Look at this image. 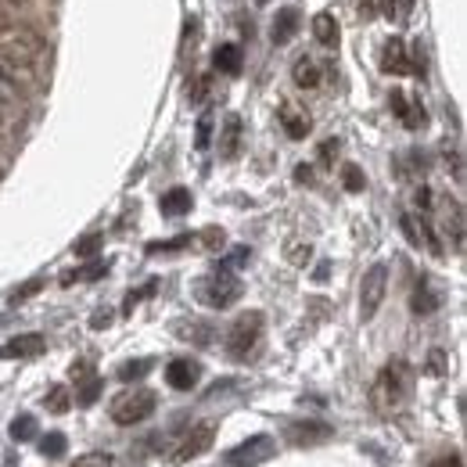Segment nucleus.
Returning a JSON list of instances; mask_svg holds the SVG:
<instances>
[{
  "label": "nucleus",
  "instance_id": "1",
  "mask_svg": "<svg viewBox=\"0 0 467 467\" xmlns=\"http://www.w3.org/2000/svg\"><path fill=\"white\" fill-rule=\"evenodd\" d=\"M47 54V40L22 22H0V58L11 69H33Z\"/></svg>",
  "mask_w": 467,
  "mask_h": 467
},
{
  "label": "nucleus",
  "instance_id": "2",
  "mask_svg": "<svg viewBox=\"0 0 467 467\" xmlns=\"http://www.w3.org/2000/svg\"><path fill=\"white\" fill-rule=\"evenodd\" d=\"M406 388H410V371H406V364H403V360L388 364L384 371L377 374V381H374V406H377L381 413L395 410V406L406 399Z\"/></svg>",
  "mask_w": 467,
  "mask_h": 467
},
{
  "label": "nucleus",
  "instance_id": "3",
  "mask_svg": "<svg viewBox=\"0 0 467 467\" xmlns=\"http://www.w3.org/2000/svg\"><path fill=\"white\" fill-rule=\"evenodd\" d=\"M198 298L205 306H212V309H230L241 298V280L234 277L227 267H219L216 274H209V277L198 284Z\"/></svg>",
  "mask_w": 467,
  "mask_h": 467
},
{
  "label": "nucleus",
  "instance_id": "4",
  "mask_svg": "<svg viewBox=\"0 0 467 467\" xmlns=\"http://www.w3.org/2000/svg\"><path fill=\"white\" fill-rule=\"evenodd\" d=\"M155 406H159L155 392H148V388H133V392H122V395L112 403V421L130 428V424L148 421V417L155 413Z\"/></svg>",
  "mask_w": 467,
  "mask_h": 467
},
{
  "label": "nucleus",
  "instance_id": "5",
  "mask_svg": "<svg viewBox=\"0 0 467 467\" xmlns=\"http://www.w3.org/2000/svg\"><path fill=\"white\" fill-rule=\"evenodd\" d=\"M259 338H263V313H245V316H238L234 327L227 331V353H230L234 360H248L252 349L259 345Z\"/></svg>",
  "mask_w": 467,
  "mask_h": 467
},
{
  "label": "nucleus",
  "instance_id": "6",
  "mask_svg": "<svg viewBox=\"0 0 467 467\" xmlns=\"http://www.w3.org/2000/svg\"><path fill=\"white\" fill-rule=\"evenodd\" d=\"M384 295H388V267L384 263H374L371 270L364 274V280H360V316L364 320L377 316Z\"/></svg>",
  "mask_w": 467,
  "mask_h": 467
},
{
  "label": "nucleus",
  "instance_id": "7",
  "mask_svg": "<svg viewBox=\"0 0 467 467\" xmlns=\"http://www.w3.org/2000/svg\"><path fill=\"white\" fill-rule=\"evenodd\" d=\"M270 457H274V439L270 435H252L248 443H241L227 453V467H259Z\"/></svg>",
  "mask_w": 467,
  "mask_h": 467
},
{
  "label": "nucleus",
  "instance_id": "8",
  "mask_svg": "<svg viewBox=\"0 0 467 467\" xmlns=\"http://www.w3.org/2000/svg\"><path fill=\"white\" fill-rule=\"evenodd\" d=\"M381 73H388V76H417L410 54H406V44L399 36L384 40V47H381Z\"/></svg>",
  "mask_w": 467,
  "mask_h": 467
},
{
  "label": "nucleus",
  "instance_id": "9",
  "mask_svg": "<svg viewBox=\"0 0 467 467\" xmlns=\"http://www.w3.org/2000/svg\"><path fill=\"white\" fill-rule=\"evenodd\" d=\"M212 439H216V424H209V421H205V424H194V428H190V435L180 443V450H177V457H173V461L187 464V461L201 457V453L212 446Z\"/></svg>",
  "mask_w": 467,
  "mask_h": 467
},
{
  "label": "nucleus",
  "instance_id": "10",
  "mask_svg": "<svg viewBox=\"0 0 467 467\" xmlns=\"http://www.w3.org/2000/svg\"><path fill=\"white\" fill-rule=\"evenodd\" d=\"M198 377H201V367H198L194 360H173V364L166 367V381H170V388H177V392H190V388L198 384Z\"/></svg>",
  "mask_w": 467,
  "mask_h": 467
},
{
  "label": "nucleus",
  "instance_id": "11",
  "mask_svg": "<svg viewBox=\"0 0 467 467\" xmlns=\"http://www.w3.org/2000/svg\"><path fill=\"white\" fill-rule=\"evenodd\" d=\"M280 126L287 130L291 141H306V133H309V115H306L302 108H295L291 101H284V104H280Z\"/></svg>",
  "mask_w": 467,
  "mask_h": 467
},
{
  "label": "nucleus",
  "instance_id": "12",
  "mask_svg": "<svg viewBox=\"0 0 467 467\" xmlns=\"http://www.w3.org/2000/svg\"><path fill=\"white\" fill-rule=\"evenodd\" d=\"M298 25H302V15H298L295 7H284V11H277V18H274V25H270V40H274L277 47H284V44L298 33Z\"/></svg>",
  "mask_w": 467,
  "mask_h": 467
},
{
  "label": "nucleus",
  "instance_id": "13",
  "mask_svg": "<svg viewBox=\"0 0 467 467\" xmlns=\"http://www.w3.org/2000/svg\"><path fill=\"white\" fill-rule=\"evenodd\" d=\"M212 65L227 76H238L241 73V47L238 44H219L216 54H212Z\"/></svg>",
  "mask_w": 467,
  "mask_h": 467
},
{
  "label": "nucleus",
  "instance_id": "14",
  "mask_svg": "<svg viewBox=\"0 0 467 467\" xmlns=\"http://www.w3.org/2000/svg\"><path fill=\"white\" fill-rule=\"evenodd\" d=\"M388 101H392V112H395V115H399V119H403V122H406V126H410V130H417V126H424V108H417V104H410V101H406V93H392V97H388Z\"/></svg>",
  "mask_w": 467,
  "mask_h": 467
},
{
  "label": "nucleus",
  "instance_id": "15",
  "mask_svg": "<svg viewBox=\"0 0 467 467\" xmlns=\"http://www.w3.org/2000/svg\"><path fill=\"white\" fill-rule=\"evenodd\" d=\"M159 209H162V216H184V212H190V190H187V187L166 190V194L159 198Z\"/></svg>",
  "mask_w": 467,
  "mask_h": 467
},
{
  "label": "nucleus",
  "instance_id": "16",
  "mask_svg": "<svg viewBox=\"0 0 467 467\" xmlns=\"http://www.w3.org/2000/svg\"><path fill=\"white\" fill-rule=\"evenodd\" d=\"M313 36H316L320 47H338L342 29H338V22H335L331 15H316V18H313Z\"/></svg>",
  "mask_w": 467,
  "mask_h": 467
},
{
  "label": "nucleus",
  "instance_id": "17",
  "mask_svg": "<svg viewBox=\"0 0 467 467\" xmlns=\"http://www.w3.org/2000/svg\"><path fill=\"white\" fill-rule=\"evenodd\" d=\"M291 80H295V87H302V91H316V87H320V69H316V62H313V58H298L295 69H291Z\"/></svg>",
  "mask_w": 467,
  "mask_h": 467
},
{
  "label": "nucleus",
  "instance_id": "18",
  "mask_svg": "<svg viewBox=\"0 0 467 467\" xmlns=\"http://www.w3.org/2000/svg\"><path fill=\"white\" fill-rule=\"evenodd\" d=\"M410 309L417 313V316H432L435 309H439V295L428 287V280H421L417 287H413V298H410Z\"/></svg>",
  "mask_w": 467,
  "mask_h": 467
},
{
  "label": "nucleus",
  "instance_id": "19",
  "mask_svg": "<svg viewBox=\"0 0 467 467\" xmlns=\"http://www.w3.org/2000/svg\"><path fill=\"white\" fill-rule=\"evenodd\" d=\"M287 439L291 443H324V439H331V428L327 424H291L287 428Z\"/></svg>",
  "mask_w": 467,
  "mask_h": 467
},
{
  "label": "nucleus",
  "instance_id": "20",
  "mask_svg": "<svg viewBox=\"0 0 467 467\" xmlns=\"http://www.w3.org/2000/svg\"><path fill=\"white\" fill-rule=\"evenodd\" d=\"M446 230L453 234L457 252H464V205L461 201H450V209H446Z\"/></svg>",
  "mask_w": 467,
  "mask_h": 467
},
{
  "label": "nucleus",
  "instance_id": "21",
  "mask_svg": "<svg viewBox=\"0 0 467 467\" xmlns=\"http://www.w3.org/2000/svg\"><path fill=\"white\" fill-rule=\"evenodd\" d=\"M18 101H22V87H18L15 73H11L7 65H0V108H7V104H18Z\"/></svg>",
  "mask_w": 467,
  "mask_h": 467
},
{
  "label": "nucleus",
  "instance_id": "22",
  "mask_svg": "<svg viewBox=\"0 0 467 467\" xmlns=\"http://www.w3.org/2000/svg\"><path fill=\"white\" fill-rule=\"evenodd\" d=\"M44 349V335H22V338H11V345L4 349L7 356H36Z\"/></svg>",
  "mask_w": 467,
  "mask_h": 467
},
{
  "label": "nucleus",
  "instance_id": "23",
  "mask_svg": "<svg viewBox=\"0 0 467 467\" xmlns=\"http://www.w3.org/2000/svg\"><path fill=\"white\" fill-rule=\"evenodd\" d=\"M238 144H241V115H227V126H223V155L234 159L238 155Z\"/></svg>",
  "mask_w": 467,
  "mask_h": 467
},
{
  "label": "nucleus",
  "instance_id": "24",
  "mask_svg": "<svg viewBox=\"0 0 467 467\" xmlns=\"http://www.w3.org/2000/svg\"><path fill=\"white\" fill-rule=\"evenodd\" d=\"M65 450H69V439H65L62 432H47V435L40 439V453H44V457H65Z\"/></svg>",
  "mask_w": 467,
  "mask_h": 467
},
{
  "label": "nucleus",
  "instance_id": "25",
  "mask_svg": "<svg viewBox=\"0 0 467 467\" xmlns=\"http://www.w3.org/2000/svg\"><path fill=\"white\" fill-rule=\"evenodd\" d=\"M69 406H73L69 388H65V384H54V388L47 392V410H51V413H69Z\"/></svg>",
  "mask_w": 467,
  "mask_h": 467
},
{
  "label": "nucleus",
  "instance_id": "26",
  "mask_svg": "<svg viewBox=\"0 0 467 467\" xmlns=\"http://www.w3.org/2000/svg\"><path fill=\"white\" fill-rule=\"evenodd\" d=\"M33 435H36V417L22 413V417H15V421H11V439H18V443H29Z\"/></svg>",
  "mask_w": 467,
  "mask_h": 467
},
{
  "label": "nucleus",
  "instance_id": "27",
  "mask_svg": "<svg viewBox=\"0 0 467 467\" xmlns=\"http://www.w3.org/2000/svg\"><path fill=\"white\" fill-rule=\"evenodd\" d=\"M388 18H395L399 25H410V15H413V0H388L384 4Z\"/></svg>",
  "mask_w": 467,
  "mask_h": 467
},
{
  "label": "nucleus",
  "instance_id": "28",
  "mask_svg": "<svg viewBox=\"0 0 467 467\" xmlns=\"http://www.w3.org/2000/svg\"><path fill=\"white\" fill-rule=\"evenodd\" d=\"M151 367H155L151 360H133V364H122V367H119V377H122V381H141Z\"/></svg>",
  "mask_w": 467,
  "mask_h": 467
},
{
  "label": "nucleus",
  "instance_id": "29",
  "mask_svg": "<svg viewBox=\"0 0 467 467\" xmlns=\"http://www.w3.org/2000/svg\"><path fill=\"white\" fill-rule=\"evenodd\" d=\"M342 184H345V190H364L367 187V177L360 173V166H342Z\"/></svg>",
  "mask_w": 467,
  "mask_h": 467
},
{
  "label": "nucleus",
  "instance_id": "30",
  "mask_svg": "<svg viewBox=\"0 0 467 467\" xmlns=\"http://www.w3.org/2000/svg\"><path fill=\"white\" fill-rule=\"evenodd\" d=\"M180 335L194 338L198 345H209L212 342V327H205V324H180Z\"/></svg>",
  "mask_w": 467,
  "mask_h": 467
},
{
  "label": "nucleus",
  "instance_id": "31",
  "mask_svg": "<svg viewBox=\"0 0 467 467\" xmlns=\"http://www.w3.org/2000/svg\"><path fill=\"white\" fill-rule=\"evenodd\" d=\"M194 144H198V151H205V148L212 144V115H201V119H198V137H194Z\"/></svg>",
  "mask_w": 467,
  "mask_h": 467
},
{
  "label": "nucleus",
  "instance_id": "32",
  "mask_svg": "<svg viewBox=\"0 0 467 467\" xmlns=\"http://www.w3.org/2000/svg\"><path fill=\"white\" fill-rule=\"evenodd\" d=\"M446 371H450V360H446V353H443V349H432V353H428V374L443 377Z\"/></svg>",
  "mask_w": 467,
  "mask_h": 467
},
{
  "label": "nucleus",
  "instance_id": "33",
  "mask_svg": "<svg viewBox=\"0 0 467 467\" xmlns=\"http://www.w3.org/2000/svg\"><path fill=\"white\" fill-rule=\"evenodd\" d=\"M73 467H112V457L108 453H83L73 461Z\"/></svg>",
  "mask_w": 467,
  "mask_h": 467
},
{
  "label": "nucleus",
  "instance_id": "34",
  "mask_svg": "<svg viewBox=\"0 0 467 467\" xmlns=\"http://www.w3.org/2000/svg\"><path fill=\"white\" fill-rule=\"evenodd\" d=\"M97 395H101V381L91 377V381L80 388V395H76V399H80V406H91V403H97Z\"/></svg>",
  "mask_w": 467,
  "mask_h": 467
},
{
  "label": "nucleus",
  "instance_id": "35",
  "mask_svg": "<svg viewBox=\"0 0 467 467\" xmlns=\"http://www.w3.org/2000/svg\"><path fill=\"white\" fill-rule=\"evenodd\" d=\"M184 245H190V238H173V241H155V245H148V252L155 256V252H177V248H184Z\"/></svg>",
  "mask_w": 467,
  "mask_h": 467
},
{
  "label": "nucleus",
  "instance_id": "36",
  "mask_svg": "<svg viewBox=\"0 0 467 467\" xmlns=\"http://www.w3.org/2000/svg\"><path fill=\"white\" fill-rule=\"evenodd\" d=\"M287 259H291L295 267L309 263V245H291V248H287Z\"/></svg>",
  "mask_w": 467,
  "mask_h": 467
},
{
  "label": "nucleus",
  "instance_id": "37",
  "mask_svg": "<svg viewBox=\"0 0 467 467\" xmlns=\"http://www.w3.org/2000/svg\"><path fill=\"white\" fill-rule=\"evenodd\" d=\"M97 248H101V238H97V234H91V238H83V241L76 245V256H93Z\"/></svg>",
  "mask_w": 467,
  "mask_h": 467
},
{
  "label": "nucleus",
  "instance_id": "38",
  "mask_svg": "<svg viewBox=\"0 0 467 467\" xmlns=\"http://www.w3.org/2000/svg\"><path fill=\"white\" fill-rule=\"evenodd\" d=\"M335 155H338V141H324L320 144V162H335Z\"/></svg>",
  "mask_w": 467,
  "mask_h": 467
},
{
  "label": "nucleus",
  "instance_id": "39",
  "mask_svg": "<svg viewBox=\"0 0 467 467\" xmlns=\"http://www.w3.org/2000/svg\"><path fill=\"white\" fill-rule=\"evenodd\" d=\"M432 467H464L461 453H443L439 461H432Z\"/></svg>",
  "mask_w": 467,
  "mask_h": 467
},
{
  "label": "nucleus",
  "instance_id": "40",
  "mask_svg": "<svg viewBox=\"0 0 467 467\" xmlns=\"http://www.w3.org/2000/svg\"><path fill=\"white\" fill-rule=\"evenodd\" d=\"M36 291H40V280H33V284H25L22 291H15V295H11V302H25V298H29V295H36Z\"/></svg>",
  "mask_w": 467,
  "mask_h": 467
},
{
  "label": "nucleus",
  "instance_id": "41",
  "mask_svg": "<svg viewBox=\"0 0 467 467\" xmlns=\"http://www.w3.org/2000/svg\"><path fill=\"white\" fill-rule=\"evenodd\" d=\"M295 180H298V184H309V180H313V170H309V166H298V170H295Z\"/></svg>",
  "mask_w": 467,
  "mask_h": 467
},
{
  "label": "nucleus",
  "instance_id": "42",
  "mask_svg": "<svg viewBox=\"0 0 467 467\" xmlns=\"http://www.w3.org/2000/svg\"><path fill=\"white\" fill-rule=\"evenodd\" d=\"M417 205H421V209H432V190H428V187L417 190Z\"/></svg>",
  "mask_w": 467,
  "mask_h": 467
},
{
  "label": "nucleus",
  "instance_id": "43",
  "mask_svg": "<svg viewBox=\"0 0 467 467\" xmlns=\"http://www.w3.org/2000/svg\"><path fill=\"white\" fill-rule=\"evenodd\" d=\"M374 11H377L374 0H360V15H364V18H374Z\"/></svg>",
  "mask_w": 467,
  "mask_h": 467
},
{
  "label": "nucleus",
  "instance_id": "44",
  "mask_svg": "<svg viewBox=\"0 0 467 467\" xmlns=\"http://www.w3.org/2000/svg\"><path fill=\"white\" fill-rule=\"evenodd\" d=\"M0 4H29V0H0Z\"/></svg>",
  "mask_w": 467,
  "mask_h": 467
},
{
  "label": "nucleus",
  "instance_id": "45",
  "mask_svg": "<svg viewBox=\"0 0 467 467\" xmlns=\"http://www.w3.org/2000/svg\"><path fill=\"white\" fill-rule=\"evenodd\" d=\"M256 4H259V7H267V4H270V0H256Z\"/></svg>",
  "mask_w": 467,
  "mask_h": 467
},
{
  "label": "nucleus",
  "instance_id": "46",
  "mask_svg": "<svg viewBox=\"0 0 467 467\" xmlns=\"http://www.w3.org/2000/svg\"><path fill=\"white\" fill-rule=\"evenodd\" d=\"M0 126H4V115H0Z\"/></svg>",
  "mask_w": 467,
  "mask_h": 467
},
{
  "label": "nucleus",
  "instance_id": "47",
  "mask_svg": "<svg viewBox=\"0 0 467 467\" xmlns=\"http://www.w3.org/2000/svg\"><path fill=\"white\" fill-rule=\"evenodd\" d=\"M0 177H4V170H0Z\"/></svg>",
  "mask_w": 467,
  "mask_h": 467
}]
</instances>
